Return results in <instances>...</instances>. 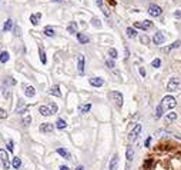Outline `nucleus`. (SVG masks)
I'll return each instance as SVG.
<instances>
[{
  "label": "nucleus",
  "mask_w": 181,
  "mask_h": 170,
  "mask_svg": "<svg viewBox=\"0 0 181 170\" xmlns=\"http://www.w3.org/2000/svg\"><path fill=\"white\" fill-rule=\"evenodd\" d=\"M165 170H181V156H175L167 160Z\"/></svg>",
  "instance_id": "1"
},
{
  "label": "nucleus",
  "mask_w": 181,
  "mask_h": 170,
  "mask_svg": "<svg viewBox=\"0 0 181 170\" xmlns=\"http://www.w3.org/2000/svg\"><path fill=\"white\" fill-rule=\"evenodd\" d=\"M108 99L111 100V102H114L115 104H117V107H121L123 106V95L120 93V91H110L108 93Z\"/></svg>",
  "instance_id": "2"
},
{
  "label": "nucleus",
  "mask_w": 181,
  "mask_h": 170,
  "mask_svg": "<svg viewBox=\"0 0 181 170\" xmlns=\"http://www.w3.org/2000/svg\"><path fill=\"white\" fill-rule=\"evenodd\" d=\"M161 104H163V107L167 109V110H173L175 106H177V102L174 99L173 96H165L164 99L161 100Z\"/></svg>",
  "instance_id": "3"
},
{
  "label": "nucleus",
  "mask_w": 181,
  "mask_h": 170,
  "mask_svg": "<svg viewBox=\"0 0 181 170\" xmlns=\"http://www.w3.org/2000/svg\"><path fill=\"white\" fill-rule=\"evenodd\" d=\"M181 87V79L180 77H171L167 84V90L168 91H177Z\"/></svg>",
  "instance_id": "4"
},
{
  "label": "nucleus",
  "mask_w": 181,
  "mask_h": 170,
  "mask_svg": "<svg viewBox=\"0 0 181 170\" xmlns=\"http://www.w3.org/2000/svg\"><path fill=\"white\" fill-rule=\"evenodd\" d=\"M0 160H2V164H3L4 170H9L10 169V160H9V154L6 150L0 149Z\"/></svg>",
  "instance_id": "5"
},
{
  "label": "nucleus",
  "mask_w": 181,
  "mask_h": 170,
  "mask_svg": "<svg viewBox=\"0 0 181 170\" xmlns=\"http://www.w3.org/2000/svg\"><path fill=\"white\" fill-rule=\"evenodd\" d=\"M161 7L160 6H157V4H154V3H151L150 6H148V13H150V16H153V17H158L161 14Z\"/></svg>",
  "instance_id": "6"
},
{
  "label": "nucleus",
  "mask_w": 181,
  "mask_h": 170,
  "mask_svg": "<svg viewBox=\"0 0 181 170\" xmlns=\"http://www.w3.org/2000/svg\"><path fill=\"white\" fill-rule=\"evenodd\" d=\"M136 29H141V30H150L153 27V23L150 20H144V21H136L134 23Z\"/></svg>",
  "instance_id": "7"
},
{
  "label": "nucleus",
  "mask_w": 181,
  "mask_h": 170,
  "mask_svg": "<svg viewBox=\"0 0 181 170\" xmlns=\"http://www.w3.org/2000/svg\"><path fill=\"white\" fill-rule=\"evenodd\" d=\"M140 133H141V125H136V126H134V129L130 132V136H128L130 141L137 140V137L140 136Z\"/></svg>",
  "instance_id": "8"
},
{
  "label": "nucleus",
  "mask_w": 181,
  "mask_h": 170,
  "mask_svg": "<svg viewBox=\"0 0 181 170\" xmlns=\"http://www.w3.org/2000/svg\"><path fill=\"white\" fill-rule=\"evenodd\" d=\"M153 42H154V44L157 46H161V44H164L165 42V36L161 32H157L156 34H154V37H153Z\"/></svg>",
  "instance_id": "9"
},
{
  "label": "nucleus",
  "mask_w": 181,
  "mask_h": 170,
  "mask_svg": "<svg viewBox=\"0 0 181 170\" xmlns=\"http://www.w3.org/2000/svg\"><path fill=\"white\" fill-rule=\"evenodd\" d=\"M77 70L80 75H84V56L83 54H78L77 59Z\"/></svg>",
  "instance_id": "10"
},
{
  "label": "nucleus",
  "mask_w": 181,
  "mask_h": 170,
  "mask_svg": "<svg viewBox=\"0 0 181 170\" xmlns=\"http://www.w3.org/2000/svg\"><path fill=\"white\" fill-rule=\"evenodd\" d=\"M89 82H90V84L93 87H101L104 84V80L101 77H91Z\"/></svg>",
  "instance_id": "11"
},
{
  "label": "nucleus",
  "mask_w": 181,
  "mask_h": 170,
  "mask_svg": "<svg viewBox=\"0 0 181 170\" xmlns=\"http://www.w3.org/2000/svg\"><path fill=\"white\" fill-rule=\"evenodd\" d=\"M56 152H57V153L60 154V156H62L63 159H66V160H70V159H71V154H70V152H69L67 149H63V147H58V149L56 150Z\"/></svg>",
  "instance_id": "12"
},
{
  "label": "nucleus",
  "mask_w": 181,
  "mask_h": 170,
  "mask_svg": "<svg viewBox=\"0 0 181 170\" xmlns=\"http://www.w3.org/2000/svg\"><path fill=\"white\" fill-rule=\"evenodd\" d=\"M54 130V126L51 123H43L40 126V132L41 133H51Z\"/></svg>",
  "instance_id": "13"
},
{
  "label": "nucleus",
  "mask_w": 181,
  "mask_h": 170,
  "mask_svg": "<svg viewBox=\"0 0 181 170\" xmlns=\"http://www.w3.org/2000/svg\"><path fill=\"white\" fill-rule=\"evenodd\" d=\"M13 27H14V21H13V19H7L3 25V32H10Z\"/></svg>",
  "instance_id": "14"
},
{
  "label": "nucleus",
  "mask_w": 181,
  "mask_h": 170,
  "mask_svg": "<svg viewBox=\"0 0 181 170\" xmlns=\"http://www.w3.org/2000/svg\"><path fill=\"white\" fill-rule=\"evenodd\" d=\"M117 167H119V156L114 154L113 159L110 160V166H108V169L110 170H117Z\"/></svg>",
  "instance_id": "15"
},
{
  "label": "nucleus",
  "mask_w": 181,
  "mask_h": 170,
  "mask_svg": "<svg viewBox=\"0 0 181 170\" xmlns=\"http://www.w3.org/2000/svg\"><path fill=\"white\" fill-rule=\"evenodd\" d=\"M96 4H97V6H99V7L101 9V12L104 13V16H106V17H110V12H108V10H107V7L104 6L103 0H96Z\"/></svg>",
  "instance_id": "16"
},
{
  "label": "nucleus",
  "mask_w": 181,
  "mask_h": 170,
  "mask_svg": "<svg viewBox=\"0 0 181 170\" xmlns=\"http://www.w3.org/2000/svg\"><path fill=\"white\" fill-rule=\"evenodd\" d=\"M39 113H40L41 116H50V114H53V113H51V109L47 107V106H40V107H39Z\"/></svg>",
  "instance_id": "17"
},
{
  "label": "nucleus",
  "mask_w": 181,
  "mask_h": 170,
  "mask_svg": "<svg viewBox=\"0 0 181 170\" xmlns=\"http://www.w3.org/2000/svg\"><path fill=\"white\" fill-rule=\"evenodd\" d=\"M41 19V13H34V14H30V21L33 26L39 25V20Z\"/></svg>",
  "instance_id": "18"
},
{
  "label": "nucleus",
  "mask_w": 181,
  "mask_h": 170,
  "mask_svg": "<svg viewBox=\"0 0 181 170\" xmlns=\"http://www.w3.org/2000/svg\"><path fill=\"white\" fill-rule=\"evenodd\" d=\"M76 36H77V40H78L80 43H81V44H87V43L90 42V39H89V36H86L84 33H77Z\"/></svg>",
  "instance_id": "19"
},
{
  "label": "nucleus",
  "mask_w": 181,
  "mask_h": 170,
  "mask_svg": "<svg viewBox=\"0 0 181 170\" xmlns=\"http://www.w3.org/2000/svg\"><path fill=\"white\" fill-rule=\"evenodd\" d=\"M67 32L70 34H77V23L76 21H70V25L67 26Z\"/></svg>",
  "instance_id": "20"
},
{
  "label": "nucleus",
  "mask_w": 181,
  "mask_h": 170,
  "mask_svg": "<svg viewBox=\"0 0 181 170\" xmlns=\"http://www.w3.org/2000/svg\"><path fill=\"white\" fill-rule=\"evenodd\" d=\"M50 95L51 96H56V97H62V91H60V87L56 84V86H53L51 89H50Z\"/></svg>",
  "instance_id": "21"
},
{
  "label": "nucleus",
  "mask_w": 181,
  "mask_h": 170,
  "mask_svg": "<svg viewBox=\"0 0 181 170\" xmlns=\"http://www.w3.org/2000/svg\"><path fill=\"white\" fill-rule=\"evenodd\" d=\"M25 93L27 97H34V95H36V90H34L33 86H26L25 87Z\"/></svg>",
  "instance_id": "22"
},
{
  "label": "nucleus",
  "mask_w": 181,
  "mask_h": 170,
  "mask_svg": "<svg viewBox=\"0 0 181 170\" xmlns=\"http://www.w3.org/2000/svg\"><path fill=\"white\" fill-rule=\"evenodd\" d=\"M126 157H127V160H128V162H131V160H133V157H134V150H133V147H131V146H128V147H127V150H126Z\"/></svg>",
  "instance_id": "23"
},
{
  "label": "nucleus",
  "mask_w": 181,
  "mask_h": 170,
  "mask_svg": "<svg viewBox=\"0 0 181 170\" xmlns=\"http://www.w3.org/2000/svg\"><path fill=\"white\" fill-rule=\"evenodd\" d=\"M12 166H13V169L19 170L20 169V166H21V160L19 157H13L12 159Z\"/></svg>",
  "instance_id": "24"
},
{
  "label": "nucleus",
  "mask_w": 181,
  "mask_h": 170,
  "mask_svg": "<svg viewBox=\"0 0 181 170\" xmlns=\"http://www.w3.org/2000/svg\"><path fill=\"white\" fill-rule=\"evenodd\" d=\"M56 127L60 129V130H63V129L67 127V123L64 119H57V122H56Z\"/></svg>",
  "instance_id": "25"
},
{
  "label": "nucleus",
  "mask_w": 181,
  "mask_h": 170,
  "mask_svg": "<svg viewBox=\"0 0 181 170\" xmlns=\"http://www.w3.org/2000/svg\"><path fill=\"white\" fill-rule=\"evenodd\" d=\"M90 109H91V104L90 103H86V104H81L80 107H78V110H80V113H89L90 112Z\"/></svg>",
  "instance_id": "26"
},
{
  "label": "nucleus",
  "mask_w": 181,
  "mask_h": 170,
  "mask_svg": "<svg viewBox=\"0 0 181 170\" xmlns=\"http://www.w3.org/2000/svg\"><path fill=\"white\" fill-rule=\"evenodd\" d=\"M39 56H40V60L43 64H46L47 63V59H46V52L43 47H39Z\"/></svg>",
  "instance_id": "27"
},
{
  "label": "nucleus",
  "mask_w": 181,
  "mask_h": 170,
  "mask_svg": "<svg viewBox=\"0 0 181 170\" xmlns=\"http://www.w3.org/2000/svg\"><path fill=\"white\" fill-rule=\"evenodd\" d=\"M9 59H10V54H9L7 52H6V50L0 53V63H6V62L9 60Z\"/></svg>",
  "instance_id": "28"
},
{
  "label": "nucleus",
  "mask_w": 181,
  "mask_h": 170,
  "mask_svg": "<svg viewBox=\"0 0 181 170\" xmlns=\"http://www.w3.org/2000/svg\"><path fill=\"white\" fill-rule=\"evenodd\" d=\"M126 33H127V36L130 39H134L137 36V32L136 29H133V27H127V30H126Z\"/></svg>",
  "instance_id": "29"
},
{
  "label": "nucleus",
  "mask_w": 181,
  "mask_h": 170,
  "mask_svg": "<svg viewBox=\"0 0 181 170\" xmlns=\"http://www.w3.org/2000/svg\"><path fill=\"white\" fill-rule=\"evenodd\" d=\"M44 34L47 36V37H53V36H54V29H53V27H50V26L44 27Z\"/></svg>",
  "instance_id": "30"
},
{
  "label": "nucleus",
  "mask_w": 181,
  "mask_h": 170,
  "mask_svg": "<svg viewBox=\"0 0 181 170\" xmlns=\"http://www.w3.org/2000/svg\"><path fill=\"white\" fill-rule=\"evenodd\" d=\"M164 110L165 109L163 107V104H158V106H157V110H156V117H161L163 116V114H164Z\"/></svg>",
  "instance_id": "31"
},
{
  "label": "nucleus",
  "mask_w": 181,
  "mask_h": 170,
  "mask_svg": "<svg viewBox=\"0 0 181 170\" xmlns=\"http://www.w3.org/2000/svg\"><path fill=\"white\" fill-rule=\"evenodd\" d=\"M180 46H181V42H180V40H177V42H174L173 44L170 46V47H165V49H164V52H170V50L177 49V47H180Z\"/></svg>",
  "instance_id": "32"
},
{
  "label": "nucleus",
  "mask_w": 181,
  "mask_h": 170,
  "mask_svg": "<svg viewBox=\"0 0 181 170\" xmlns=\"http://www.w3.org/2000/svg\"><path fill=\"white\" fill-rule=\"evenodd\" d=\"M108 56H110L111 59H117V57H119V52L111 47V49H108Z\"/></svg>",
  "instance_id": "33"
},
{
  "label": "nucleus",
  "mask_w": 181,
  "mask_h": 170,
  "mask_svg": "<svg viewBox=\"0 0 181 170\" xmlns=\"http://www.w3.org/2000/svg\"><path fill=\"white\" fill-rule=\"evenodd\" d=\"M91 25L94 26V27H97V29H100V27H101L100 19H97V17H93V19H91Z\"/></svg>",
  "instance_id": "34"
},
{
  "label": "nucleus",
  "mask_w": 181,
  "mask_h": 170,
  "mask_svg": "<svg viewBox=\"0 0 181 170\" xmlns=\"http://www.w3.org/2000/svg\"><path fill=\"white\" fill-rule=\"evenodd\" d=\"M174 120H177V113H174V112L168 113L167 114V122H174Z\"/></svg>",
  "instance_id": "35"
},
{
  "label": "nucleus",
  "mask_w": 181,
  "mask_h": 170,
  "mask_svg": "<svg viewBox=\"0 0 181 170\" xmlns=\"http://www.w3.org/2000/svg\"><path fill=\"white\" fill-rule=\"evenodd\" d=\"M151 66L154 67V69H158V67L161 66V60H160V59H154L153 63H151Z\"/></svg>",
  "instance_id": "36"
},
{
  "label": "nucleus",
  "mask_w": 181,
  "mask_h": 170,
  "mask_svg": "<svg viewBox=\"0 0 181 170\" xmlns=\"http://www.w3.org/2000/svg\"><path fill=\"white\" fill-rule=\"evenodd\" d=\"M106 66H107L108 69H114L115 64H114V62H113V59H107V60H106Z\"/></svg>",
  "instance_id": "37"
},
{
  "label": "nucleus",
  "mask_w": 181,
  "mask_h": 170,
  "mask_svg": "<svg viewBox=\"0 0 181 170\" xmlns=\"http://www.w3.org/2000/svg\"><path fill=\"white\" fill-rule=\"evenodd\" d=\"M13 32H14V36H16V37H19V36L21 34V29L16 25H14V27H13Z\"/></svg>",
  "instance_id": "38"
},
{
  "label": "nucleus",
  "mask_w": 181,
  "mask_h": 170,
  "mask_svg": "<svg viewBox=\"0 0 181 170\" xmlns=\"http://www.w3.org/2000/svg\"><path fill=\"white\" fill-rule=\"evenodd\" d=\"M30 123H32V116H25V117H23V125L29 126Z\"/></svg>",
  "instance_id": "39"
},
{
  "label": "nucleus",
  "mask_w": 181,
  "mask_h": 170,
  "mask_svg": "<svg viewBox=\"0 0 181 170\" xmlns=\"http://www.w3.org/2000/svg\"><path fill=\"white\" fill-rule=\"evenodd\" d=\"M140 42L143 43V44H148V43H150V39H148L145 34H143V36H140Z\"/></svg>",
  "instance_id": "40"
},
{
  "label": "nucleus",
  "mask_w": 181,
  "mask_h": 170,
  "mask_svg": "<svg viewBox=\"0 0 181 170\" xmlns=\"http://www.w3.org/2000/svg\"><path fill=\"white\" fill-rule=\"evenodd\" d=\"M7 150H9V152H13V150H14V143H13V140H9V143H7Z\"/></svg>",
  "instance_id": "41"
},
{
  "label": "nucleus",
  "mask_w": 181,
  "mask_h": 170,
  "mask_svg": "<svg viewBox=\"0 0 181 170\" xmlns=\"http://www.w3.org/2000/svg\"><path fill=\"white\" fill-rule=\"evenodd\" d=\"M14 83H16V82H14V80L12 79V77H7V79L4 80V84H9V86H13Z\"/></svg>",
  "instance_id": "42"
},
{
  "label": "nucleus",
  "mask_w": 181,
  "mask_h": 170,
  "mask_svg": "<svg viewBox=\"0 0 181 170\" xmlns=\"http://www.w3.org/2000/svg\"><path fill=\"white\" fill-rule=\"evenodd\" d=\"M6 117H7V112L0 107V119H6Z\"/></svg>",
  "instance_id": "43"
},
{
  "label": "nucleus",
  "mask_w": 181,
  "mask_h": 170,
  "mask_svg": "<svg viewBox=\"0 0 181 170\" xmlns=\"http://www.w3.org/2000/svg\"><path fill=\"white\" fill-rule=\"evenodd\" d=\"M173 16L175 17V19H181V9H177V10L173 13Z\"/></svg>",
  "instance_id": "44"
},
{
  "label": "nucleus",
  "mask_w": 181,
  "mask_h": 170,
  "mask_svg": "<svg viewBox=\"0 0 181 170\" xmlns=\"http://www.w3.org/2000/svg\"><path fill=\"white\" fill-rule=\"evenodd\" d=\"M50 109H51V113H53V114H54V113H57V104H56V103L50 104Z\"/></svg>",
  "instance_id": "45"
},
{
  "label": "nucleus",
  "mask_w": 181,
  "mask_h": 170,
  "mask_svg": "<svg viewBox=\"0 0 181 170\" xmlns=\"http://www.w3.org/2000/svg\"><path fill=\"white\" fill-rule=\"evenodd\" d=\"M150 143H151V137H147V140H145V147H148Z\"/></svg>",
  "instance_id": "46"
},
{
  "label": "nucleus",
  "mask_w": 181,
  "mask_h": 170,
  "mask_svg": "<svg viewBox=\"0 0 181 170\" xmlns=\"http://www.w3.org/2000/svg\"><path fill=\"white\" fill-rule=\"evenodd\" d=\"M140 75L143 76V77H144V76H145V70H144V69H143V67H140Z\"/></svg>",
  "instance_id": "47"
},
{
  "label": "nucleus",
  "mask_w": 181,
  "mask_h": 170,
  "mask_svg": "<svg viewBox=\"0 0 181 170\" xmlns=\"http://www.w3.org/2000/svg\"><path fill=\"white\" fill-rule=\"evenodd\" d=\"M60 170H69V167L67 166H60Z\"/></svg>",
  "instance_id": "48"
},
{
  "label": "nucleus",
  "mask_w": 181,
  "mask_h": 170,
  "mask_svg": "<svg viewBox=\"0 0 181 170\" xmlns=\"http://www.w3.org/2000/svg\"><path fill=\"white\" fill-rule=\"evenodd\" d=\"M51 2H54V3H62V2H64V0H51Z\"/></svg>",
  "instance_id": "49"
},
{
  "label": "nucleus",
  "mask_w": 181,
  "mask_h": 170,
  "mask_svg": "<svg viewBox=\"0 0 181 170\" xmlns=\"http://www.w3.org/2000/svg\"><path fill=\"white\" fill-rule=\"evenodd\" d=\"M76 170H84V167H83V166H77V167H76Z\"/></svg>",
  "instance_id": "50"
},
{
  "label": "nucleus",
  "mask_w": 181,
  "mask_h": 170,
  "mask_svg": "<svg viewBox=\"0 0 181 170\" xmlns=\"http://www.w3.org/2000/svg\"><path fill=\"white\" fill-rule=\"evenodd\" d=\"M126 170H130V167H128V166H127V167H126Z\"/></svg>",
  "instance_id": "51"
}]
</instances>
